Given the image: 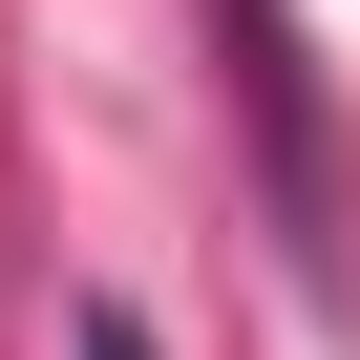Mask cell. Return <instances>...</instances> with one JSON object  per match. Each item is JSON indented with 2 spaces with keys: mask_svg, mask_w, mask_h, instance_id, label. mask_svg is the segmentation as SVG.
<instances>
[{
  "mask_svg": "<svg viewBox=\"0 0 360 360\" xmlns=\"http://www.w3.org/2000/svg\"><path fill=\"white\" fill-rule=\"evenodd\" d=\"M64 360H169V339H148L127 297H85V318H64Z\"/></svg>",
  "mask_w": 360,
  "mask_h": 360,
  "instance_id": "1",
  "label": "cell"
}]
</instances>
